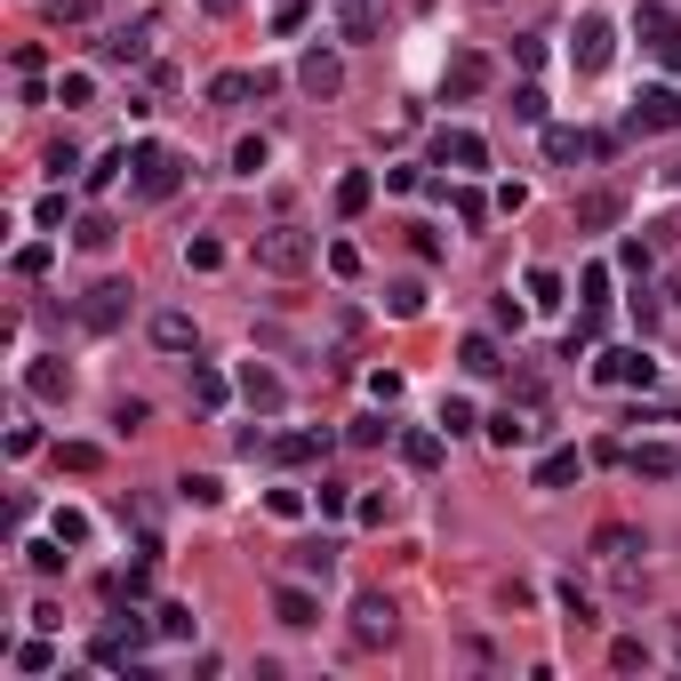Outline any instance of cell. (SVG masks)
Wrapping results in <instances>:
<instances>
[{
    "mask_svg": "<svg viewBox=\"0 0 681 681\" xmlns=\"http://www.w3.org/2000/svg\"><path fill=\"white\" fill-rule=\"evenodd\" d=\"M9 666H16V673H57V642H48L41 625H33V642H16V649H9Z\"/></svg>",
    "mask_w": 681,
    "mask_h": 681,
    "instance_id": "obj_27",
    "label": "cell"
},
{
    "mask_svg": "<svg viewBox=\"0 0 681 681\" xmlns=\"http://www.w3.org/2000/svg\"><path fill=\"white\" fill-rule=\"evenodd\" d=\"M593 377H601V385H649L658 361H649L642 345H617V353H593Z\"/></svg>",
    "mask_w": 681,
    "mask_h": 681,
    "instance_id": "obj_13",
    "label": "cell"
},
{
    "mask_svg": "<svg viewBox=\"0 0 681 681\" xmlns=\"http://www.w3.org/2000/svg\"><path fill=\"white\" fill-rule=\"evenodd\" d=\"M458 369H465V377H497V369H506V361H497V337L473 330V337L458 345Z\"/></svg>",
    "mask_w": 681,
    "mask_h": 681,
    "instance_id": "obj_21",
    "label": "cell"
},
{
    "mask_svg": "<svg viewBox=\"0 0 681 681\" xmlns=\"http://www.w3.org/2000/svg\"><path fill=\"white\" fill-rule=\"evenodd\" d=\"M545 161H593V129H562V120H553V129H545Z\"/></svg>",
    "mask_w": 681,
    "mask_h": 681,
    "instance_id": "obj_20",
    "label": "cell"
},
{
    "mask_svg": "<svg viewBox=\"0 0 681 681\" xmlns=\"http://www.w3.org/2000/svg\"><path fill=\"white\" fill-rule=\"evenodd\" d=\"M33 224H41V233H57V224H65V193H48L41 209H33Z\"/></svg>",
    "mask_w": 681,
    "mask_h": 681,
    "instance_id": "obj_60",
    "label": "cell"
},
{
    "mask_svg": "<svg viewBox=\"0 0 681 681\" xmlns=\"http://www.w3.org/2000/svg\"><path fill=\"white\" fill-rule=\"evenodd\" d=\"M625 473H634V482H673V473H681V449H673V441H634V449H625Z\"/></svg>",
    "mask_w": 681,
    "mask_h": 681,
    "instance_id": "obj_15",
    "label": "cell"
},
{
    "mask_svg": "<svg viewBox=\"0 0 681 681\" xmlns=\"http://www.w3.org/2000/svg\"><path fill=\"white\" fill-rule=\"evenodd\" d=\"M257 96V72H217L209 81V105H249Z\"/></svg>",
    "mask_w": 681,
    "mask_h": 681,
    "instance_id": "obj_34",
    "label": "cell"
},
{
    "mask_svg": "<svg viewBox=\"0 0 681 681\" xmlns=\"http://www.w3.org/2000/svg\"><path fill=\"white\" fill-rule=\"evenodd\" d=\"M57 465L65 473H96V465H105V449H96V441H57Z\"/></svg>",
    "mask_w": 681,
    "mask_h": 681,
    "instance_id": "obj_40",
    "label": "cell"
},
{
    "mask_svg": "<svg viewBox=\"0 0 681 681\" xmlns=\"http://www.w3.org/2000/svg\"><path fill=\"white\" fill-rule=\"evenodd\" d=\"M330 273H337V281H353V273H361V249L337 241V249H330Z\"/></svg>",
    "mask_w": 681,
    "mask_h": 681,
    "instance_id": "obj_59",
    "label": "cell"
},
{
    "mask_svg": "<svg viewBox=\"0 0 681 681\" xmlns=\"http://www.w3.org/2000/svg\"><path fill=\"white\" fill-rule=\"evenodd\" d=\"M577 473H586V458H577V449H545V458H538V489H569Z\"/></svg>",
    "mask_w": 681,
    "mask_h": 681,
    "instance_id": "obj_24",
    "label": "cell"
},
{
    "mask_svg": "<svg viewBox=\"0 0 681 681\" xmlns=\"http://www.w3.org/2000/svg\"><path fill=\"white\" fill-rule=\"evenodd\" d=\"M353 497H361L353 482H321V489H313V506L330 513V521H345V513H353Z\"/></svg>",
    "mask_w": 681,
    "mask_h": 681,
    "instance_id": "obj_43",
    "label": "cell"
},
{
    "mask_svg": "<svg viewBox=\"0 0 681 681\" xmlns=\"http://www.w3.org/2000/svg\"><path fill=\"white\" fill-rule=\"evenodd\" d=\"M617 273L625 281H649V273H658V249L649 241H617Z\"/></svg>",
    "mask_w": 681,
    "mask_h": 681,
    "instance_id": "obj_36",
    "label": "cell"
},
{
    "mask_svg": "<svg viewBox=\"0 0 681 681\" xmlns=\"http://www.w3.org/2000/svg\"><path fill=\"white\" fill-rule=\"evenodd\" d=\"M89 96H96L89 72H57V105H89Z\"/></svg>",
    "mask_w": 681,
    "mask_h": 681,
    "instance_id": "obj_48",
    "label": "cell"
},
{
    "mask_svg": "<svg viewBox=\"0 0 681 681\" xmlns=\"http://www.w3.org/2000/svg\"><path fill=\"white\" fill-rule=\"evenodd\" d=\"M617 217H625V193H617V185H593V193L569 200V224H577V233H610Z\"/></svg>",
    "mask_w": 681,
    "mask_h": 681,
    "instance_id": "obj_11",
    "label": "cell"
},
{
    "mask_svg": "<svg viewBox=\"0 0 681 681\" xmlns=\"http://www.w3.org/2000/svg\"><path fill=\"white\" fill-rule=\"evenodd\" d=\"M217 265H224V241L193 233V241H185V273H217Z\"/></svg>",
    "mask_w": 681,
    "mask_h": 681,
    "instance_id": "obj_42",
    "label": "cell"
},
{
    "mask_svg": "<svg viewBox=\"0 0 681 681\" xmlns=\"http://www.w3.org/2000/svg\"><path fill=\"white\" fill-rule=\"evenodd\" d=\"M369 401H377V409H393V401H401V369H369Z\"/></svg>",
    "mask_w": 681,
    "mask_h": 681,
    "instance_id": "obj_50",
    "label": "cell"
},
{
    "mask_svg": "<svg viewBox=\"0 0 681 681\" xmlns=\"http://www.w3.org/2000/svg\"><path fill=\"white\" fill-rule=\"evenodd\" d=\"M489 81H497V72H489L482 48H458V57H449V72H441V96H449V105H473Z\"/></svg>",
    "mask_w": 681,
    "mask_h": 681,
    "instance_id": "obj_7",
    "label": "cell"
},
{
    "mask_svg": "<svg viewBox=\"0 0 681 681\" xmlns=\"http://www.w3.org/2000/svg\"><path fill=\"white\" fill-rule=\"evenodd\" d=\"M625 129H634V137H673L681 129V89L673 81H649L634 105H625Z\"/></svg>",
    "mask_w": 681,
    "mask_h": 681,
    "instance_id": "obj_2",
    "label": "cell"
},
{
    "mask_svg": "<svg viewBox=\"0 0 681 681\" xmlns=\"http://www.w3.org/2000/svg\"><path fill=\"white\" fill-rule=\"evenodd\" d=\"M265 458H273V465H313V458H321V434H281Z\"/></svg>",
    "mask_w": 681,
    "mask_h": 681,
    "instance_id": "obj_32",
    "label": "cell"
},
{
    "mask_svg": "<svg viewBox=\"0 0 681 681\" xmlns=\"http://www.w3.org/2000/svg\"><path fill=\"white\" fill-rule=\"evenodd\" d=\"M521 289H529V305H545V313L562 305V273H553V265H538V273H529Z\"/></svg>",
    "mask_w": 681,
    "mask_h": 681,
    "instance_id": "obj_44",
    "label": "cell"
},
{
    "mask_svg": "<svg viewBox=\"0 0 681 681\" xmlns=\"http://www.w3.org/2000/svg\"><path fill=\"white\" fill-rule=\"evenodd\" d=\"M145 417H153V409H145V401H137V393H129V401H120V409H113V425H120V434H137V425H145Z\"/></svg>",
    "mask_w": 681,
    "mask_h": 681,
    "instance_id": "obj_61",
    "label": "cell"
},
{
    "mask_svg": "<svg viewBox=\"0 0 681 681\" xmlns=\"http://www.w3.org/2000/svg\"><path fill=\"white\" fill-rule=\"evenodd\" d=\"M473 425H482V417H473V401L449 393V401H441V434H473Z\"/></svg>",
    "mask_w": 681,
    "mask_h": 681,
    "instance_id": "obj_47",
    "label": "cell"
},
{
    "mask_svg": "<svg viewBox=\"0 0 681 681\" xmlns=\"http://www.w3.org/2000/svg\"><path fill=\"white\" fill-rule=\"evenodd\" d=\"M393 634H401V610H393L385 593H361V601H353V642H361V649H385Z\"/></svg>",
    "mask_w": 681,
    "mask_h": 681,
    "instance_id": "obj_9",
    "label": "cell"
},
{
    "mask_svg": "<svg viewBox=\"0 0 681 681\" xmlns=\"http://www.w3.org/2000/svg\"><path fill=\"white\" fill-rule=\"evenodd\" d=\"M289 569H297V577H321V586H330V569H337V545H330V538H305V545L289 553Z\"/></svg>",
    "mask_w": 681,
    "mask_h": 681,
    "instance_id": "obj_22",
    "label": "cell"
},
{
    "mask_svg": "<svg viewBox=\"0 0 681 681\" xmlns=\"http://www.w3.org/2000/svg\"><path fill=\"white\" fill-rule=\"evenodd\" d=\"M265 161H273L265 137H241V145H233V176H265Z\"/></svg>",
    "mask_w": 681,
    "mask_h": 681,
    "instance_id": "obj_41",
    "label": "cell"
},
{
    "mask_svg": "<svg viewBox=\"0 0 681 681\" xmlns=\"http://www.w3.org/2000/svg\"><path fill=\"white\" fill-rule=\"evenodd\" d=\"M153 634H161V642H193V634H200L193 601H161V610H153Z\"/></svg>",
    "mask_w": 681,
    "mask_h": 681,
    "instance_id": "obj_26",
    "label": "cell"
},
{
    "mask_svg": "<svg viewBox=\"0 0 681 681\" xmlns=\"http://www.w3.org/2000/svg\"><path fill=\"white\" fill-rule=\"evenodd\" d=\"M377 24H385V16H377V0H345V9H337V33L345 41H377Z\"/></svg>",
    "mask_w": 681,
    "mask_h": 681,
    "instance_id": "obj_30",
    "label": "cell"
},
{
    "mask_svg": "<svg viewBox=\"0 0 681 681\" xmlns=\"http://www.w3.org/2000/svg\"><path fill=\"white\" fill-rule=\"evenodd\" d=\"M593 553H601V562H610V569H625V562H634V553H649V545H642V529L610 521V529H593Z\"/></svg>",
    "mask_w": 681,
    "mask_h": 681,
    "instance_id": "obj_18",
    "label": "cell"
},
{
    "mask_svg": "<svg viewBox=\"0 0 681 681\" xmlns=\"http://www.w3.org/2000/svg\"><path fill=\"white\" fill-rule=\"evenodd\" d=\"M233 385H241V401H249L257 417H273V409L289 401V385H281V377H273L265 361H241V377H233Z\"/></svg>",
    "mask_w": 681,
    "mask_h": 681,
    "instance_id": "obj_14",
    "label": "cell"
},
{
    "mask_svg": "<svg viewBox=\"0 0 681 681\" xmlns=\"http://www.w3.org/2000/svg\"><path fill=\"white\" fill-rule=\"evenodd\" d=\"M393 489H361V497H353V521H361V529H393Z\"/></svg>",
    "mask_w": 681,
    "mask_h": 681,
    "instance_id": "obj_31",
    "label": "cell"
},
{
    "mask_svg": "<svg viewBox=\"0 0 681 681\" xmlns=\"http://www.w3.org/2000/svg\"><path fill=\"white\" fill-rule=\"evenodd\" d=\"M610 666H617V673H642V666H649V649L625 634V642H610Z\"/></svg>",
    "mask_w": 681,
    "mask_h": 681,
    "instance_id": "obj_52",
    "label": "cell"
},
{
    "mask_svg": "<svg viewBox=\"0 0 681 681\" xmlns=\"http://www.w3.org/2000/svg\"><path fill=\"white\" fill-rule=\"evenodd\" d=\"M449 209H458V224H465V233H482V224H489V200L473 193V185H449Z\"/></svg>",
    "mask_w": 681,
    "mask_h": 681,
    "instance_id": "obj_37",
    "label": "cell"
},
{
    "mask_svg": "<svg viewBox=\"0 0 681 681\" xmlns=\"http://www.w3.org/2000/svg\"><path fill=\"white\" fill-rule=\"evenodd\" d=\"M129 297H137L129 281H96V289L81 297V330H89V337H113L120 321H129Z\"/></svg>",
    "mask_w": 681,
    "mask_h": 681,
    "instance_id": "obj_5",
    "label": "cell"
},
{
    "mask_svg": "<svg viewBox=\"0 0 681 681\" xmlns=\"http://www.w3.org/2000/svg\"><path fill=\"white\" fill-rule=\"evenodd\" d=\"M72 169H81V145H72V137L48 145V176H72Z\"/></svg>",
    "mask_w": 681,
    "mask_h": 681,
    "instance_id": "obj_58",
    "label": "cell"
},
{
    "mask_svg": "<svg viewBox=\"0 0 681 681\" xmlns=\"http://www.w3.org/2000/svg\"><path fill=\"white\" fill-rule=\"evenodd\" d=\"M57 538H65V545H89V513H72V506H57Z\"/></svg>",
    "mask_w": 681,
    "mask_h": 681,
    "instance_id": "obj_57",
    "label": "cell"
},
{
    "mask_svg": "<svg viewBox=\"0 0 681 681\" xmlns=\"http://www.w3.org/2000/svg\"><path fill=\"white\" fill-rule=\"evenodd\" d=\"M385 313L393 321H417L425 313V281H385Z\"/></svg>",
    "mask_w": 681,
    "mask_h": 681,
    "instance_id": "obj_35",
    "label": "cell"
},
{
    "mask_svg": "<svg viewBox=\"0 0 681 681\" xmlns=\"http://www.w3.org/2000/svg\"><path fill=\"white\" fill-rule=\"evenodd\" d=\"M249 257H257V273H273V281H297V273L313 265V233L305 224H265V233L249 241Z\"/></svg>",
    "mask_w": 681,
    "mask_h": 681,
    "instance_id": "obj_1",
    "label": "cell"
},
{
    "mask_svg": "<svg viewBox=\"0 0 681 681\" xmlns=\"http://www.w3.org/2000/svg\"><path fill=\"white\" fill-rule=\"evenodd\" d=\"M434 161H441L449 176H473V169H489V137H482V129H441V137H434Z\"/></svg>",
    "mask_w": 681,
    "mask_h": 681,
    "instance_id": "obj_8",
    "label": "cell"
},
{
    "mask_svg": "<svg viewBox=\"0 0 681 681\" xmlns=\"http://www.w3.org/2000/svg\"><path fill=\"white\" fill-rule=\"evenodd\" d=\"M369 200H377V176H369V169H345V176H337V217H361Z\"/></svg>",
    "mask_w": 681,
    "mask_h": 681,
    "instance_id": "obj_25",
    "label": "cell"
},
{
    "mask_svg": "<svg viewBox=\"0 0 681 681\" xmlns=\"http://www.w3.org/2000/svg\"><path fill=\"white\" fill-rule=\"evenodd\" d=\"M24 393H33V401H65V393H72V369H65V361H48V353H41V361L24 369Z\"/></svg>",
    "mask_w": 681,
    "mask_h": 681,
    "instance_id": "obj_19",
    "label": "cell"
},
{
    "mask_svg": "<svg viewBox=\"0 0 681 681\" xmlns=\"http://www.w3.org/2000/svg\"><path fill=\"white\" fill-rule=\"evenodd\" d=\"M577 289H586V313H601V305H610V265H586Z\"/></svg>",
    "mask_w": 681,
    "mask_h": 681,
    "instance_id": "obj_46",
    "label": "cell"
},
{
    "mask_svg": "<svg viewBox=\"0 0 681 681\" xmlns=\"http://www.w3.org/2000/svg\"><path fill=\"white\" fill-rule=\"evenodd\" d=\"M96 48H105V65H145L153 57V24H120V33H105Z\"/></svg>",
    "mask_w": 681,
    "mask_h": 681,
    "instance_id": "obj_16",
    "label": "cell"
},
{
    "mask_svg": "<svg viewBox=\"0 0 681 681\" xmlns=\"http://www.w3.org/2000/svg\"><path fill=\"white\" fill-rule=\"evenodd\" d=\"M569 57H577V72H610V57H617V24L610 16H577V48H569Z\"/></svg>",
    "mask_w": 681,
    "mask_h": 681,
    "instance_id": "obj_6",
    "label": "cell"
},
{
    "mask_svg": "<svg viewBox=\"0 0 681 681\" xmlns=\"http://www.w3.org/2000/svg\"><path fill=\"white\" fill-rule=\"evenodd\" d=\"M129 169H137L145 200H169L176 185H185V153H169V145H129Z\"/></svg>",
    "mask_w": 681,
    "mask_h": 681,
    "instance_id": "obj_4",
    "label": "cell"
},
{
    "mask_svg": "<svg viewBox=\"0 0 681 681\" xmlns=\"http://www.w3.org/2000/svg\"><path fill=\"white\" fill-rule=\"evenodd\" d=\"M401 465H409V473H434V465H441V425H409V434H401Z\"/></svg>",
    "mask_w": 681,
    "mask_h": 681,
    "instance_id": "obj_17",
    "label": "cell"
},
{
    "mask_svg": "<svg viewBox=\"0 0 681 681\" xmlns=\"http://www.w3.org/2000/svg\"><path fill=\"white\" fill-rule=\"evenodd\" d=\"M513 120H545V89H538V81L513 89Z\"/></svg>",
    "mask_w": 681,
    "mask_h": 681,
    "instance_id": "obj_56",
    "label": "cell"
},
{
    "mask_svg": "<svg viewBox=\"0 0 681 681\" xmlns=\"http://www.w3.org/2000/svg\"><path fill=\"white\" fill-rule=\"evenodd\" d=\"M48 273V241H33V249H16V281H41Z\"/></svg>",
    "mask_w": 681,
    "mask_h": 681,
    "instance_id": "obj_55",
    "label": "cell"
},
{
    "mask_svg": "<svg viewBox=\"0 0 681 681\" xmlns=\"http://www.w3.org/2000/svg\"><path fill=\"white\" fill-rule=\"evenodd\" d=\"M482 434H489L497 449H521V441H529V417H521V409H497V417H482Z\"/></svg>",
    "mask_w": 681,
    "mask_h": 681,
    "instance_id": "obj_33",
    "label": "cell"
},
{
    "mask_svg": "<svg viewBox=\"0 0 681 681\" xmlns=\"http://www.w3.org/2000/svg\"><path fill=\"white\" fill-rule=\"evenodd\" d=\"M562 610H569V625H593V601L577 593V586H562Z\"/></svg>",
    "mask_w": 681,
    "mask_h": 681,
    "instance_id": "obj_62",
    "label": "cell"
},
{
    "mask_svg": "<svg viewBox=\"0 0 681 681\" xmlns=\"http://www.w3.org/2000/svg\"><path fill=\"white\" fill-rule=\"evenodd\" d=\"M113 241H120V224L105 209H89L81 224H72V249H89V257H96V249H113Z\"/></svg>",
    "mask_w": 681,
    "mask_h": 681,
    "instance_id": "obj_29",
    "label": "cell"
},
{
    "mask_svg": "<svg viewBox=\"0 0 681 681\" xmlns=\"http://www.w3.org/2000/svg\"><path fill=\"white\" fill-rule=\"evenodd\" d=\"M153 345H161V353H193V345H200L193 313H153Z\"/></svg>",
    "mask_w": 681,
    "mask_h": 681,
    "instance_id": "obj_23",
    "label": "cell"
},
{
    "mask_svg": "<svg viewBox=\"0 0 681 681\" xmlns=\"http://www.w3.org/2000/svg\"><path fill=\"white\" fill-rule=\"evenodd\" d=\"M48 24H96V0H48Z\"/></svg>",
    "mask_w": 681,
    "mask_h": 681,
    "instance_id": "obj_49",
    "label": "cell"
},
{
    "mask_svg": "<svg viewBox=\"0 0 681 681\" xmlns=\"http://www.w3.org/2000/svg\"><path fill=\"white\" fill-rule=\"evenodd\" d=\"M673 185H681V161H673Z\"/></svg>",
    "mask_w": 681,
    "mask_h": 681,
    "instance_id": "obj_64",
    "label": "cell"
},
{
    "mask_svg": "<svg viewBox=\"0 0 681 681\" xmlns=\"http://www.w3.org/2000/svg\"><path fill=\"white\" fill-rule=\"evenodd\" d=\"M297 89L330 105V96L345 89V57H337V48H305V57H297Z\"/></svg>",
    "mask_w": 681,
    "mask_h": 681,
    "instance_id": "obj_10",
    "label": "cell"
},
{
    "mask_svg": "<svg viewBox=\"0 0 681 681\" xmlns=\"http://www.w3.org/2000/svg\"><path fill=\"white\" fill-rule=\"evenodd\" d=\"M265 513H273V521H297V513H305V489H273Z\"/></svg>",
    "mask_w": 681,
    "mask_h": 681,
    "instance_id": "obj_54",
    "label": "cell"
},
{
    "mask_svg": "<svg viewBox=\"0 0 681 681\" xmlns=\"http://www.w3.org/2000/svg\"><path fill=\"white\" fill-rule=\"evenodd\" d=\"M176 497H185V506H224V482H217V473H185Z\"/></svg>",
    "mask_w": 681,
    "mask_h": 681,
    "instance_id": "obj_38",
    "label": "cell"
},
{
    "mask_svg": "<svg viewBox=\"0 0 681 681\" xmlns=\"http://www.w3.org/2000/svg\"><path fill=\"white\" fill-rule=\"evenodd\" d=\"M120 169H129V153H105V161H96V169H81V185H89V193H105V185H113V176H120Z\"/></svg>",
    "mask_w": 681,
    "mask_h": 681,
    "instance_id": "obj_51",
    "label": "cell"
},
{
    "mask_svg": "<svg viewBox=\"0 0 681 681\" xmlns=\"http://www.w3.org/2000/svg\"><path fill=\"white\" fill-rule=\"evenodd\" d=\"M273 617H281L289 634H313L321 625V593L305 586V577H289V586H273Z\"/></svg>",
    "mask_w": 681,
    "mask_h": 681,
    "instance_id": "obj_12",
    "label": "cell"
},
{
    "mask_svg": "<svg viewBox=\"0 0 681 681\" xmlns=\"http://www.w3.org/2000/svg\"><path fill=\"white\" fill-rule=\"evenodd\" d=\"M345 434H353V441H361V449H377V441H385V434H393V425H385V417H377V409H369V417H353V425H345Z\"/></svg>",
    "mask_w": 681,
    "mask_h": 681,
    "instance_id": "obj_53",
    "label": "cell"
},
{
    "mask_svg": "<svg viewBox=\"0 0 681 681\" xmlns=\"http://www.w3.org/2000/svg\"><path fill=\"white\" fill-rule=\"evenodd\" d=\"M634 41H642L666 72H681V16L666 9V0H642V9H634Z\"/></svg>",
    "mask_w": 681,
    "mask_h": 681,
    "instance_id": "obj_3",
    "label": "cell"
},
{
    "mask_svg": "<svg viewBox=\"0 0 681 681\" xmlns=\"http://www.w3.org/2000/svg\"><path fill=\"white\" fill-rule=\"evenodd\" d=\"M24 562H33L41 577H57V569H65V538H57V529H48V538H33V545H24Z\"/></svg>",
    "mask_w": 681,
    "mask_h": 681,
    "instance_id": "obj_39",
    "label": "cell"
},
{
    "mask_svg": "<svg viewBox=\"0 0 681 681\" xmlns=\"http://www.w3.org/2000/svg\"><path fill=\"white\" fill-rule=\"evenodd\" d=\"M521 321H529V305H521L513 289H497V297H489V330H521Z\"/></svg>",
    "mask_w": 681,
    "mask_h": 681,
    "instance_id": "obj_45",
    "label": "cell"
},
{
    "mask_svg": "<svg viewBox=\"0 0 681 681\" xmlns=\"http://www.w3.org/2000/svg\"><path fill=\"white\" fill-rule=\"evenodd\" d=\"M193 401H200V409H224V401H233V377L209 369V361H193Z\"/></svg>",
    "mask_w": 681,
    "mask_h": 681,
    "instance_id": "obj_28",
    "label": "cell"
},
{
    "mask_svg": "<svg viewBox=\"0 0 681 681\" xmlns=\"http://www.w3.org/2000/svg\"><path fill=\"white\" fill-rule=\"evenodd\" d=\"M200 9H209V16H241V0H200Z\"/></svg>",
    "mask_w": 681,
    "mask_h": 681,
    "instance_id": "obj_63",
    "label": "cell"
}]
</instances>
